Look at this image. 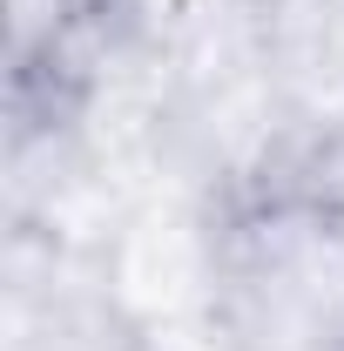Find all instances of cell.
Listing matches in <instances>:
<instances>
[]
</instances>
